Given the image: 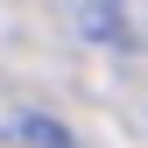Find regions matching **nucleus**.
<instances>
[{"label": "nucleus", "instance_id": "f257e3e1", "mask_svg": "<svg viewBox=\"0 0 148 148\" xmlns=\"http://www.w3.org/2000/svg\"><path fill=\"white\" fill-rule=\"evenodd\" d=\"M78 28L113 49H148V0H85Z\"/></svg>", "mask_w": 148, "mask_h": 148}, {"label": "nucleus", "instance_id": "f03ea898", "mask_svg": "<svg viewBox=\"0 0 148 148\" xmlns=\"http://www.w3.org/2000/svg\"><path fill=\"white\" fill-rule=\"evenodd\" d=\"M0 134L35 141V148H71V134H64V127H49V120H14V127H0Z\"/></svg>", "mask_w": 148, "mask_h": 148}]
</instances>
